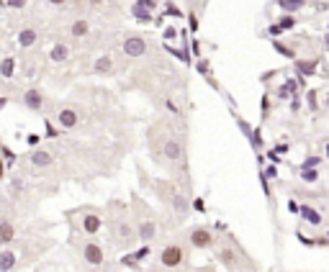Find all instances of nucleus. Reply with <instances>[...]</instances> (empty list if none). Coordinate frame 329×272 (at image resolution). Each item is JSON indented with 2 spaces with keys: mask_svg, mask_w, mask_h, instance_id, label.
Masks as SVG:
<instances>
[{
  "mask_svg": "<svg viewBox=\"0 0 329 272\" xmlns=\"http://www.w3.org/2000/svg\"><path fill=\"white\" fill-rule=\"evenodd\" d=\"M134 13H137L139 18H144V21H147V18H150V13H147V10H142V8H134Z\"/></svg>",
  "mask_w": 329,
  "mask_h": 272,
  "instance_id": "29",
  "label": "nucleus"
},
{
  "mask_svg": "<svg viewBox=\"0 0 329 272\" xmlns=\"http://www.w3.org/2000/svg\"><path fill=\"white\" fill-rule=\"evenodd\" d=\"M219 259H221V262L224 265H229V267H234L237 265V257H234V252H232V249H221V252H219Z\"/></svg>",
  "mask_w": 329,
  "mask_h": 272,
  "instance_id": "19",
  "label": "nucleus"
},
{
  "mask_svg": "<svg viewBox=\"0 0 329 272\" xmlns=\"http://www.w3.org/2000/svg\"><path fill=\"white\" fill-rule=\"evenodd\" d=\"M170 203H173V208H175L178 213H188V203H185V198L180 195V192H175V195H173V200H170Z\"/></svg>",
  "mask_w": 329,
  "mask_h": 272,
  "instance_id": "17",
  "label": "nucleus"
},
{
  "mask_svg": "<svg viewBox=\"0 0 329 272\" xmlns=\"http://www.w3.org/2000/svg\"><path fill=\"white\" fill-rule=\"evenodd\" d=\"M301 216H303V221H309L311 226H319V223H322V216H319V213H316V208L301 206Z\"/></svg>",
  "mask_w": 329,
  "mask_h": 272,
  "instance_id": "14",
  "label": "nucleus"
},
{
  "mask_svg": "<svg viewBox=\"0 0 329 272\" xmlns=\"http://www.w3.org/2000/svg\"><path fill=\"white\" fill-rule=\"evenodd\" d=\"M299 70L303 75H314L316 72V62H299Z\"/></svg>",
  "mask_w": 329,
  "mask_h": 272,
  "instance_id": "23",
  "label": "nucleus"
},
{
  "mask_svg": "<svg viewBox=\"0 0 329 272\" xmlns=\"http://www.w3.org/2000/svg\"><path fill=\"white\" fill-rule=\"evenodd\" d=\"M5 3H8L10 8H24V5H26V0H5Z\"/></svg>",
  "mask_w": 329,
  "mask_h": 272,
  "instance_id": "28",
  "label": "nucleus"
},
{
  "mask_svg": "<svg viewBox=\"0 0 329 272\" xmlns=\"http://www.w3.org/2000/svg\"><path fill=\"white\" fill-rule=\"evenodd\" d=\"M190 244L196 249H209L213 244V234L206 229V226H198V229L190 231Z\"/></svg>",
  "mask_w": 329,
  "mask_h": 272,
  "instance_id": "2",
  "label": "nucleus"
},
{
  "mask_svg": "<svg viewBox=\"0 0 329 272\" xmlns=\"http://www.w3.org/2000/svg\"><path fill=\"white\" fill-rule=\"evenodd\" d=\"M327 157H329V144H327Z\"/></svg>",
  "mask_w": 329,
  "mask_h": 272,
  "instance_id": "31",
  "label": "nucleus"
},
{
  "mask_svg": "<svg viewBox=\"0 0 329 272\" xmlns=\"http://www.w3.org/2000/svg\"><path fill=\"white\" fill-rule=\"evenodd\" d=\"M165 157L167 160H180V157H183V146H180V141H175V139H170L167 144H165Z\"/></svg>",
  "mask_w": 329,
  "mask_h": 272,
  "instance_id": "12",
  "label": "nucleus"
},
{
  "mask_svg": "<svg viewBox=\"0 0 329 272\" xmlns=\"http://www.w3.org/2000/svg\"><path fill=\"white\" fill-rule=\"evenodd\" d=\"M13 236H16L13 223H10L8 218H3V223H0V244H10V242H13Z\"/></svg>",
  "mask_w": 329,
  "mask_h": 272,
  "instance_id": "10",
  "label": "nucleus"
},
{
  "mask_svg": "<svg viewBox=\"0 0 329 272\" xmlns=\"http://www.w3.org/2000/svg\"><path fill=\"white\" fill-rule=\"evenodd\" d=\"M144 257H150V246H147V242H144V246L137 252V259H144Z\"/></svg>",
  "mask_w": 329,
  "mask_h": 272,
  "instance_id": "27",
  "label": "nucleus"
},
{
  "mask_svg": "<svg viewBox=\"0 0 329 272\" xmlns=\"http://www.w3.org/2000/svg\"><path fill=\"white\" fill-rule=\"evenodd\" d=\"M273 47H275V52H278V54H283V56H288V59H293V56H296V52H293V49H288V47H286V44H280V41H275V44H273Z\"/></svg>",
  "mask_w": 329,
  "mask_h": 272,
  "instance_id": "22",
  "label": "nucleus"
},
{
  "mask_svg": "<svg viewBox=\"0 0 329 272\" xmlns=\"http://www.w3.org/2000/svg\"><path fill=\"white\" fill-rule=\"evenodd\" d=\"M280 8H286V10H299V8H301V0H280Z\"/></svg>",
  "mask_w": 329,
  "mask_h": 272,
  "instance_id": "24",
  "label": "nucleus"
},
{
  "mask_svg": "<svg viewBox=\"0 0 329 272\" xmlns=\"http://www.w3.org/2000/svg\"><path fill=\"white\" fill-rule=\"evenodd\" d=\"M72 36H77V39H80V36H88V31H90V26H88V21L85 18H77L75 21V24H72Z\"/></svg>",
  "mask_w": 329,
  "mask_h": 272,
  "instance_id": "15",
  "label": "nucleus"
},
{
  "mask_svg": "<svg viewBox=\"0 0 329 272\" xmlns=\"http://www.w3.org/2000/svg\"><path fill=\"white\" fill-rule=\"evenodd\" d=\"M119 236L123 239V244H129V242L134 239V236H139V234H134L129 223H121V226H119Z\"/></svg>",
  "mask_w": 329,
  "mask_h": 272,
  "instance_id": "18",
  "label": "nucleus"
},
{
  "mask_svg": "<svg viewBox=\"0 0 329 272\" xmlns=\"http://www.w3.org/2000/svg\"><path fill=\"white\" fill-rule=\"evenodd\" d=\"M100 229H103V221H100V216H95V213H85V216H83V231L93 236Z\"/></svg>",
  "mask_w": 329,
  "mask_h": 272,
  "instance_id": "5",
  "label": "nucleus"
},
{
  "mask_svg": "<svg viewBox=\"0 0 329 272\" xmlns=\"http://www.w3.org/2000/svg\"><path fill=\"white\" fill-rule=\"evenodd\" d=\"M327 49H329V39H327Z\"/></svg>",
  "mask_w": 329,
  "mask_h": 272,
  "instance_id": "32",
  "label": "nucleus"
},
{
  "mask_svg": "<svg viewBox=\"0 0 329 272\" xmlns=\"http://www.w3.org/2000/svg\"><path fill=\"white\" fill-rule=\"evenodd\" d=\"M137 234H139V239H142V242H152L154 236H157V223L150 221V218L142 221V223L137 226Z\"/></svg>",
  "mask_w": 329,
  "mask_h": 272,
  "instance_id": "7",
  "label": "nucleus"
},
{
  "mask_svg": "<svg viewBox=\"0 0 329 272\" xmlns=\"http://www.w3.org/2000/svg\"><path fill=\"white\" fill-rule=\"evenodd\" d=\"M24 103H26V108H31V110H39L41 103H44V98H41V93H39L36 87H31V90H26Z\"/></svg>",
  "mask_w": 329,
  "mask_h": 272,
  "instance_id": "8",
  "label": "nucleus"
},
{
  "mask_svg": "<svg viewBox=\"0 0 329 272\" xmlns=\"http://www.w3.org/2000/svg\"><path fill=\"white\" fill-rule=\"evenodd\" d=\"M36 39H39V33L33 31V28H24V31L18 33V44H21V47H24V49L33 47V44H36Z\"/></svg>",
  "mask_w": 329,
  "mask_h": 272,
  "instance_id": "11",
  "label": "nucleus"
},
{
  "mask_svg": "<svg viewBox=\"0 0 329 272\" xmlns=\"http://www.w3.org/2000/svg\"><path fill=\"white\" fill-rule=\"evenodd\" d=\"M83 259L88 265H103L106 254H103V249H100L98 244H85L83 246Z\"/></svg>",
  "mask_w": 329,
  "mask_h": 272,
  "instance_id": "4",
  "label": "nucleus"
},
{
  "mask_svg": "<svg viewBox=\"0 0 329 272\" xmlns=\"http://www.w3.org/2000/svg\"><path fill=\"white\" fill-rule=\"evenodd\" d=\"M301 177L303 180H309V183H314L316 177H319V172H316V169H309V167H303V172H301Z\"/></svg>",
  "mask_w": 329,
  "mask_h": 272,
  "instance_id": "25",
  "label": "nucleus"
},
{
  "mask_svg": "<svg viewBox=\"0 0 329 272\" xmlns=\"http://www.w3.org/2000/svg\"><path fill=\"white\" fill-rule=\"evenodd\" d=\"M123 54H129V56H144L147 54V41L142 36H129V39H123Z\"/></svg>",
  "mask_w": 329,
  "mask_h": 272,
  "instance_id": "3",
  "label": "nucleus"
},
{
  "mask_svg": "<svg viewBox=\"0 0 329 272\" xmlns=\"http://www.w3.org/2000/svg\"><path fill=\"white\" fill-rule=\"evenodd\" d=\"M183 259H185V249L180 246V244H170L162 249V254H160V262L165 267H180L183 265Z\"/></svg>",
  "mask_w": 329,
  "mask_h": 272,
  "instance_id": "1",
  "label": "nucleus"
},
{
  "mask_svg": "<svg viewBox=\"0 0 329 272\" xmlns=\"http://www.w3.org/2000/svg\"><path fill=\"white\" fill-rule=\"evenodd\" d=\"M52 162H54V157H52L47 149H36V152L31 154V164H33V167H49Z\"/></svg>",
  "mask_w": 329,
  "mask_h": 272,
  "instance_id": "9",
  "label": "nucleus"
},
{
  "mask_svg": "<svg viewBox=\"0 0 329 272\" xmlns=\"http://www.w3.org/2000/svg\"><path fill=\"white\" fill-rule=\"evenodd\" d=\"M67 56H70V47H67V44H57V47L52 49V59L54 62H64Z\"/></svg>",
  "mask_w": 329,
  "mask_h": 272,
  "instance_id": "16",
  "label": "nucleus"
},
{
  "mask_svg": "<svg viewBox=\"0 0 329 272\" xmlns=\"http://www.w3.org/2000/svg\"><path fill=\"white\" fill-rule=\"evenodd\" d=\"M13 265H16V254L8 252V249H3V252H0V272H10Z\"/></svg>",
  "mask_w": 329,
  "mask_h": 272,
  "instance_id": "13",
  "label": "nucleus"
},
{
  "mask_svg": "<svg viewBox=\"0 0 329 272\" xmlns=\"http://www.w3.org/2000/svg\"><path fill=\"white\" fill-rule=\"evenodd\" d=\"M13 70H16V62H13V56H5L3 59V77H13Z\"/></svg>",
  "mask_w": 329,
  "mask_h": 272,
  "instance_id": "21",
  "label": "nucleus"
},
{
  "mask_svg": "<svg viewBox=\"0 0 329 272\" xmlns=\"http://www.w3.org/2000/svg\"><path fill=\"white\" fill-rule=\"evenodd\" d=\"M47 3H52V5H64L67 0H47Z\"/></svg>",
  "mask_w": 329,
  "mask_h": 272,
  "instance_id": "30",
  "label": "nucleus"
},
{
  "mask_svg": "<svg viewBox=\"0 0 329 272\" xmlns=\"http://www.w3.org/2000/svg\"><path fill=\"white\" fill-rule=\"evenodd\" d=\"M111 67H113L111 56H100V59L95 62V72H111Z\"/></svg>",
  "mask_w": 329,
  "mask_h": 272,
  "instance_id": "20",
  "label": "nucleus"
},
{
  "mask_svg": "<svg viewBox=\"0 0 329 272\" xmlns=\"http://www.w3.org/2000/svg\"><path fill=\"white\" fill-rule=\"evenodd\" d=\"M57 121H60V126H62V129H75V126H77V121H80V116H77L72 108H62V110H60V116H57Z\"/></svg>",
  "mask_w": 329,
  "mask_h": 272,
  "instance_id": "6",
  "label": "nucleus"
},
{
  "mask_svg": "<svg viewBox=\"0 0 329 272\" xmlns=\"http://www.w3.org/2000/svg\"><path fill=\"white\" fill-rule=\"evenodd\" d=\"M280 26H283V31H288L296 26V21H293V16H286V18H280Z\"/></svg>",
  "mask_w": 329,
  "mask_h": 272,
  "instance_id": "26",
  "label": "nucleus"
}]
</instances>
